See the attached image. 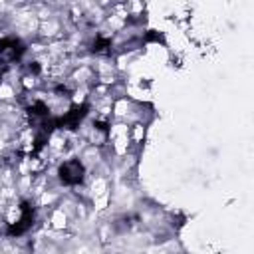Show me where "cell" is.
Returning <instances> with one entry per match:
<instances>
[{
	"instance_id": "obj_1",
	"label": "cell",
	"mask_w": 254,
	"mask_h": 254,
	"mask_svg": "<svg viewBox=\"0 0 254 254\" xmlns=\"http://www.w3.org/2000/svg\"><path fill=\"white\" fill-rule=\"evenodd\" d=\"M58 177L64 185H69V187H75L79 183H83V177H85V169L83 165L79 163V159H71V161H65L60 165L58 169Z\"/></svg>"
},
{
	"instance_id": "obj_2",
	"label": "cell",
	"mask_w": 254,
	"mask_h": 254,
	"mask_svg": "<svg viewBox=\"0 0 254 254\" xmlns=\"http://www.w3.org/2000/svg\"><path fill=\"white\" fill-rule=\"evenodd\" d=\"M87 113V103H81V105H73L65 115L62 117H54V125L56 129H75L79 125V121L85 117Z\"/></svg>"
},
{
	"instance_id": "obj_3",
	"label": "cell",
	"mask_w": 254,
	"mask_h": 254,
	"mask_svg": "<svg viewBox=\"0 0 254 254\" xmlns=\"http://www.w3.org/2000/svg\"><path fill=\"white\" fill-rule=\"evenodd\" d=\"M24 52H26V48L18 38L10 36V38L0 40V58H2V62L8 64V62H14V60H20V56Z\"/></svg>"
},
{
	"instance_id": "obj_4",
	"label": "cell",
	"mask_w": 254,
	"mask_h": 254,
	"mask_svg": "<svg viewBox=\"0 0 254 254\" xmlns=\"http://www.w3.org/2000/svg\"><path fill=\"white\" fill-rule=\"evenodd\" d=\"M20 210H22V216H20V220L18 222H14V224H10L8 226V236H20V234H24L32 224H34V208L30 206V202H22V206H20Z\"/></svg>"
},
{
	"instance_id": "obj_5",
	"label": "cell",
	"mask_w": 254,
	"mask_h": 254,
	"mask_svg": "<svg viewBox=\"0 0 254 254\" xmlns=\"http://www.w3.org/2000/svg\"><path fill=\"white\" fill-rule=\"evenodd\" d=\"M28 115H30V119H32V123H34L36 129L42 127L48 119H52V115H50V107H48L44 101H34V103L28 107Z\"/></svg>"
},
{
	"instance_id": "obj_6",
	"label": "cell",
	"mask_w": 254,
	"mask_h": 254,
	"mask_svg": "<svg viewBox=\"0 0 254 254\" xmlns=\"http://www.w3.org/2000/svg\"><path fill=\"white\" fill-rule=\"evenodd\" d=\"M107 48H111V40L105 38V36H95V40H93V44H91V52L101 54V52H105Z\"/></svg>"
},
{
	"instance_id": "obj_7",
	"label": "cell",
	"mask_w": 254,
	"mask_h": 254,
	"mask_svg": "<svg viewBox=\"0 0 254 254\" xmlns=\"http://www.w3.org/2000/svg\"><path fill=\"white\" fill-rule=\"evenodd\" d=\"M143 42H163V36L155 30H149L145 36H143Z\"/></svg>"
},
{
	"instance_id": "obj_8",
	"label": "cell",
	"mask_w": 254,
	"mask_h": 254,
	"mask_svg": "<svg viewBox=\"0 0 254 254\" xmlns=\"http://www.w3.org/2000/svg\"><path fill=\"white\" fill-rule=\"evenodd\" d=\"M30 71H34V73H38V71H40V65H38L36 62H32V64H30Z\"/></svg>"
}]
</instances>
